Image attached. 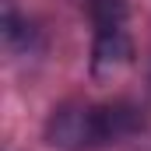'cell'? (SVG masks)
I'll return each mask as SVG.
<instances>
[{
  "label": "cell",
  "instance_id": "6da1fadb",
  "mask_svg": "<svg viewBox=\"0 0 151 151\" xmlns=\"http://www.w3.org/2000/svg\"><path fill=\"white\" fill-rule=\"evenodd\" d=\"M46 141L60 151H95L102 148V127H99V106L67 102L46 119Z\"/></svg>",
  "mask_w": 151,
  "mask_h": 151
},
{
  "label": "cell",
  "instance_id": "7a4b0ae2",
  "mask_svg": "<svg viewBox=\"0 0 151 151\" xmlns=\"http://www.w3.org/2000/svg\"><path fill=\"white\" fill-rule=\"evenodd\" d=\"M134 67V39L127 35V28H106L95 32V46H91V77L99 84L119 81Z\"/></svg>",
  "mask_w": 151,
  "mask_h": 151
},
{
  "label": "cell",
  "instance_id": "3957f363",
  "mask_svg": "<svg viewBox=\"0 0 151 151\" xmlns=\"http://www.w3.org/2000/svg\"><path fill=\"white\" fill-rule=\"evenodd\" d=\"M141 109L130 102H106L99 106V127H102V144H119L130 134L141 130Z\"/></svg>",
  "mask_w": 151,
  "mask_h": 151
},
{
  "label": "cell",
  "instance_id": "277c9868",
  "mask_svg": "<svg viewBox=\"0 0 151 151\" xmlns=\"http://www.w3.org/2000/svg\"><path fill=\"white\" fill-rule=\"evenodd\" d=\"M84 11L95 25V32H106V28H123L127 25V0H84Z\"/></svg>",
  "mask_w": 151,
  "mask_h": 151
},
{
  "label": "cell",
  "instance_id": "5b68a950",
  "mask_svg": "<svg viewBox=\"0 0 151 151\" xmlns=\"http://www.w3.org/2000/svg\"><path fill=\"white\" fill-rule=\"evenodd\" d=\"M0 7H4V25H0V28H4V42H7L11 49H14L18 42L32 39V25L18 14V4H14V0H4Z\"/></svg>",
  "mask_w": 151,
  "mask_h": 151
}]
</instances>
